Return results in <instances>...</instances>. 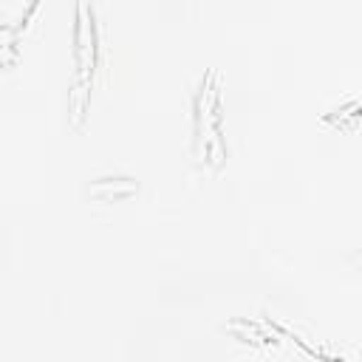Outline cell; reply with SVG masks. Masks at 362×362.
<instances>
[{"instance_id":"obj_1","label":"cell","mask_w":362,"mask_h":362,"mask_svg":"<svg viewBox=\"0 0 362 362\" xmlns=\"http://www.w3.org/2000/svg\"><path fill=\"white\" fill-rule=\"evenodd\" d=\"M136 181L133 178H99L96 184H93V195L96 198H105V201H110V198H127L130 192H136Z\"/></svg>"}]
</instances>
